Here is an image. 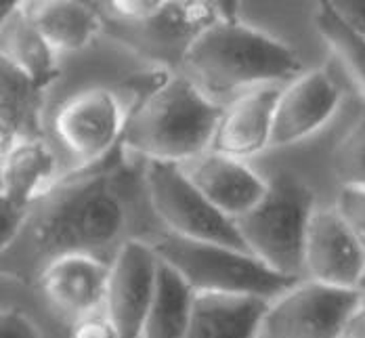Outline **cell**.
<instances>
[{"mask_svg": "<svg viewBox=\"0 0 365 338\" xmlns=\"http://www.w3.org/2000/svg\"><path fill=\"white\" fill-rule=\"evenodd\" d=\"M36 206L15 244L21 242L24 261L38 265V275L68 255L101 257L126 229V208L106 170L61 179Z\"/></svg>", "mask_w": 365, "mask_h": 338, "instance_id": "obj_1", "label": "cell"}, {"mask_svg": "<svg viewBox=\"0 0 365 338\" xmlns=\"http://www.w3.org/2000/svg\"><path fill=\"white\" fill-rule=\"evenodd\" d=\"M185 76L220 106L298 78L302 61L286 42L237 19H217L182 51Z\"/></svg>", "mask_w": 365, "mask_h": 338, "instance_id": "obj_2", "label": "cell"}, {"mask_svg": "<svg viewBox=\"0 0 365 338\" xmlns=\"http://www.w3.org/2000/svg\"><path fill=\"white\" fill-rule=\"evenodd\" d=\"M222 106L187 76H164L133 106L122 148L147 162L187 164L210 151Z\"/></svg>", "mask_w": 365, "mask_h": 338, "instance_id": "obj_3", "label": "cell"}, {"mask_svg": "<svg viewBox=\"0 0 365 338\" xmlns=\"http://www.w3.org/2000/svg\"><path fill=\"white\" fill-rule=\"evenodd\" d=\"M162 263L173 267L195 292L275 301L302 280L286 277L255 255L212 242L158 231L145 237Z\"/></svg>", "mask_w": 365, "mask_h": 338, "instance_id": "obj_4", "label": "cell"}, {"mask_svg": "<svg viewBox=\"0 0 365 338\" xmlns=\"http://www.w3.org/2000/svg\"><path fill=\"white\" fill-rule=\"evenodd\" d=\"M315 210L313 189L294 175H277L269 181L262 202L235 223L256 259L286 277L302 280L304 244Z\"/></svg>", "mask_w": 365, "mask_h": 338, "instance_id": "obj_5", "label": "cell"}, {"mask_svg": "<svg viewBox=\"0 0 365 338\" xmlns=\"http://www.w3.org/2000/svg\"><path fill=\"white\" fill-rule=\"evenodd\" d=\"M145 188L155 217L166 231L187 240L212 242L250 252L237 223L191 183L181 164L147 162ZM252 255V252H250Z\"/></svg>", "mask_w": 365, "mask_h": 338, "instance_id": "obj_6", "label": "cell"}, {"mask_svg": "<svg viewBox=\"0 0 365 338\" xmlns=\"http://www.w3.org/2000/svg\"><path fill=\"white\" fill-rule=\"evenodd\" d=\"M130 110L118 91L91 86L61 103L55 116V130L84 168L95 166L122 145Z\"/></svg>", "mask_w": 365, "mask_h": 338, "instance_id": "obj_7", "label": "cell"}, {"mask_svg": "<svg viewBox=\"0 0 365 338\" xmlns=\"http://www.w3.org/2000/svg\"><path fill=\"white\" fill-rule=\"evenodd\" d=\"M361 290L302 280L271 301L258 338H340Z\"/></svg>", "mask_w": 365, "mask_h": 338, "instance_id": "obj_8", "label": "cell"}, {"mask_svg": "<svg viewBox=\"0 0 365 338\" xmlns=\"http://www.w3.org/2000/svg\"><path fill=\"white\" fill-rule=\"evenodd\" d=\"M158 275L160 257L145 237H133L118 246L110 261L106 313L120 338H143L158 290Z\"/></svg>", "mask_w": 365, "mask_h": 338, "instance_id": "obj_9", "label": "cell"}, {"mask_svg": "<svg viewBox=\"0 0 365 338\" xmlns=\"http://www.w3.org/2000/svg\"><path fill=\"white\" fill-rule=\"evenodd\" d=\"M304 273L326 286L359 290L365 277V250L336 208H317L311 219Z\"/></svg>", "mask_w": 365, "mask_h": 338, "instance_id": "obj_10", "label": "cell"}, {"mask_svg": "<svg viewBox=\"0 0 365 338\" xmlns=\"http://www.w3.org/2000/svg\"><path fill=\"white\" fill-rule=\"evenodd\" d=\"M342 93L326 70H309L288 82L277 99L271 148H288L322 130L340 106Z\"/></svg>", "mask_w": 365, "mask_h": 338, "instance_id": "obj_11", "label": "cell"}, {"mask_svg": "<svg viewBox=\"0 0 365 338\" xmlns=\"http://www.w3.org/2000/svg\"><path fill=\"white\" fill-rule=\"evenodd\" d=\"M181 168L191 183L233 221L255 210L269 191V181L244 160L212 150L182 164Z\"/></svg>", "mask_w": 365, "mask_h": 338, "instance_id": "obj_12", "label": "cell"}, {"mask_svg": "<svg viewBox=\"0 0 365 338\" xmlns=\"http://www.w3.org/2000/svg\"><path fill=\"white\" fill-rule=\"evenodd\" d=\"M110 263L93 255H68L48 263L38 284L59 313L72 322L106 311Z\"/></svg>", "mask_w": 365, "mask_h": 338, "instance_id": "obj_13", "label": "cell"}, {"mask_svg": "<svg viewBox=\"0 0 365 338\" xmlns=\"http://www.w3.org/2000/svg\"><path fill=\"white\" fill-rule=\"evenodd\" d=\"M0 155V210L30 217L59 185V160L42 137L19 141Z\"/></svg>", "mask_w": 365, "mask_h": 338, "instance_id": "obj_14", "label": "cell"}, {"mask_svg": "<svg viewBox=\"0 0 365 338\" xmlns=\"http://www.w3.org/2000/svg\"><path fill=\"white\" fill-rule=\"evenodd\" d=\"M279 86H262L222 106L210 150L246 160L271 148Z\"/></svg>", "mask_w": 365, "mask_h": 338, "instance_id": "obj_15", "label": "cell"}, {"mask_svg": "<svg viewBox=\"0 0 365 338\" xmlns=\"http://www.w3.org/2000/svg\"><path fill=\"white\" fill-rule=\"evenodd\" d=\"M0 53L2 59L26 78H30L40 91H46L59 78V53L40 34L34 21L24 9V2L9 4L2 13L0 26Z\"/></svg>", "mask_w": 365, "mask_h": 338, "instance_id": "obj_16", "label": "cell"}, {"mask_svg": "<svg viewBox=\"0 0 365 338\" xmlns=\"http://www.w3.org/2000/svg\"><path fill=\"white\" fill-rule=\"evenodd\" d=\"M269 304L256 297L195 292L187 338H258Z\"/></svg>", "mask_w": 365, "mask_h": 338, "instance_id": "obj_17", "label": "cell"}, {"mask_svg": "<svg viewBox=\"0 0 365 338\" xmlns=\"http://www.w3.org/2000/svg\"><path fill=\"white\" fill-rule=\"evenodd\" d=\"M0 153L19 141L42 137L40 135V108L42 93L36 84L0 61Z\"/></svg>", "mask_w": 365, "mask_h": 338, "instance_id": "obj_18", "label": "cell"}, {"mask_svg": "<svg viewBox=\"0 0 365 338\" xmlns=\"http://www.w3.org/2000/svg\"><path fill=\"white\" fill-rule=\"evenodd\" d=\"M24 9L57 53L82 51L101 32L99 15L82 2H24Z\"/></svg>", "mask_w": 365, "mask_h": 338, "instance_id": "obj_19", "label": "cell"}, {"mask_svg": "<svg viewBox=\"0 0 365 338\" xmlns=\"http://www.w3.org/2000/svg\"><path fill=\"white\" fill-rule=\"evenodd\" d=\"M195 290L181 275L160 261L158 290L149 309L143 338H187Z\"/></svg>", "mask_w": 365, "mask_h": 338, "instance_id": "obj_20", "label": "cell"}, {"mask_svg": "<svg viewBox=\"0 0 365 338\" xmlns=\"http://www.w3.org/2000/svg\"><path fill=\"white\" fill-rule=\"evenodd\" d=\"M315 28L338 57L340 66L365 97V38L351 30L331 2H319L313 15Z\"/></svg>", "mask_w": 365, "mask_h": 338, "instance_id": "obj_21", "label": "cell"}, {"mask_svg": "<svg viewBox=\"0 0 365 338\" xmlns=\"http://www.w3.org/2000/svg\"><path fill=\"white\" fill-rule=\"evenodd\" d=\"M329 164L340 188L365 189V112L334 145Z\"/></svg>", "mask_w": 365, "mask_h": 338, "instance_id": "obj_22", "label": "cell"}, {"mask_svg": "<svg viewBox=\"0 0 365 338\" xmlns=\"http://www.w3.org/2000/svg\"><path fill=\"white\" fill-rule=\"evenodd\" d=\"M334 208L365 250V189L340 188Z\"/></svg>", "mask_w": 365, "mask_h": 338, "instance_id": "obj_23", "label": "cell"}, {"mask_svg": "<svg viewBox=\"0 0 365 338\" xmlns=\"http://www.w3.org/2000/svg\"><path fill=\"white\" fill-rule=\"evenodd\" d=\"M170 2H155V0H124V2H110V11L122 21L128 24H151L160 19Z\"/></svg>", "mask_w": 365, "mask_h": 338, "instance_id": "obj_24", "label": "cell"}, {"mask_svg": "<svg viewBox=\"0 0 365 338\" xmlns=\"http://www.w3.org/2000/svg\"><path fill=\"white\" fill-rule=\"evenodd\" d=\"M70 338H120V334L110 319V315L106 311H99V313L72 322Z\"/></svg>", "mask_w": 365, "mask_h": 338, "instance_id": "obj_25", "label": "cell"}, {"mask_svg": "<svg viewBox=\"0 0 365 338\" xmlns=\"http://www.w3.org/2000/svg\"><path fill=\"white\" fill-rule=\"evenodd\" d=\"M0 338H42V332L24 311L4 309L0 315Z\"/></svg>", "mask_w": 365, "mask_h": 338, "instance_id": "obj_26", "label": "cell"}, {"mask_svg": "<svg viewBox=\"0 0 365 338\" xmlns=\"http://www.w3.org/2000/svg\"><path fill=\"white\" fill-rule=\"evenodd\" d=\"M331 4L346 26L365 38V0H342V2H331Z\"/></svg>", "mask_w": 365, "mask_h": 338, "instance_id": "obj_27", "label": "cell"}, {"mask_svg": "<svg viewBox=\"0 0 365 338\" xmlns=\"http://www.w3.org/2000/svg\"><path fill=\"white\" fill-rule=\"evenodd\" d=\"M340 338H365V295L361 292V299L351 311Z\"/></svg>", "mask_w": 365, "mask_h": 338, "instance_id": "obj_28", "label": "cell"}, {"mask_svg": "<svg viewBox=\"0 0 365 338\" xmlns=\"http://www.w3.org/2000/svg\"><path fill=\"white\" fill-rule=\"evenodd\" d=\"M359 290H361V292H364V295H365V277H364V280H361V284H359Z\"/></svg>", "mask_w": 365, "mask_h": 338, "instance_id": "obj_29", "label": "cell"}]
</instances>
